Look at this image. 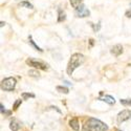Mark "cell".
Here are the masks:
<instances>
[{"instance_id":"6da1fadb","label":"cell","mask_w":131,"mask_h":131,"mask_svg":"<svg viewBox=\"0 0 131 131\" xmlns=\"http://www.w3.org/2000/svg\"><path fill=\"white\" fill-rule=\"evenodd\" d=\"M108 126L102 121L94 117H89L83 125L82 131H107Z\"/></svg>"},{"instance_id":"7a4b0ae2","label":"cell","mask_w":131,"mask_h":131,"mask_svg":"<svg viewBox=\"0 0 131 131\" xmlns=\"http://www.w3.org/2000/svg\"><path fill=\"white\" fill-rule=\"evenodd\" d=\"M84 62H85V57L82 53H79V52L73 53L68 62V65H67V73L69 75H71L73 73L74 69L81 66Z\"/></svg>"},{"instance_id":"3957f363","label":"cell","mask_w":131,"mask_h":131,"mask_svg":"<svg viewBox=\"0 0 131 131\" xmlns=\"http://www.w3.org/2000/svg\"><path fill=\"white\" fill-rule=\"evenodd\" d=\"M16 84H17L16 79L9 77V78H5L4 80H2L0 87H1V89L3 91H13L16 87Z\"/></svg>"},{"instance_id":"277c9868","label":"cell","mask_w":131,"mask_h":131,"mask_svg":"<svg viewBox=\"0 0 131 131\" xmlns=\"http://www.w3.org/2000/svg\"><path fill=\"white\" fill-rule=\"evenodd\" d=\"M26 64L29 65L31 67H35V68H38V69H42V70H47L48 69V65L43 63L42 61H38L36 59H32V58H29L26 60Z\"/></svg>"},{"instance_id":"5b68a950","label":"cell","mask_w":131,"mask_h":131,"mask_svg":"<svg viewBox=\"0 0 131 131\" xmlns=\"http://www.w3.org/2000/svg\"><path fill=\"white\" fill-rule=\"evenodd\" d=\"M74 13H75V16L79 17V18H84V17H88L90 15V12L89 9L87 8L84 4H81L78 8L74 9Z\"/></svg>"},{"instance_id":"8992f818","label":"cell","mask_w":131,"mask_h":131,"mask_svg":"<svg viewBox=\"0 0 131 131\" xmlns=\"http://www.w3.org/2000/svg\"><path fill=\"white\" fill-rule=\"evenodd\" d=\"M130 118H131V110H128V109L122 110L117 114V122L118 123H124V122L128 121V119H130Z\"/></svg>"},{"instance_id":"52a82bcc","label":"cell","mask_w":131,"mask_h":131,"mask_svg":"<svg viewBox=\"0 0 131 131\" xmlns=\"http://www.w3.org/2000/svg\"><path fill=\"white\" fill-rule=\"evenodd\" d=\"M100 94H101V96L97 97V100H99V101H103V102H105V103H107L109 105H113L115 103V100H114L113 96L108 95V94H105L104 95L103 92H100Z\"/></svg>"},{"instance_id":"ba28073f","label":"cell","mask_w":131,"mask_h":131,"mask_svg":"<svg viewBox=\"0 0 131 131\" xmlns=\"http://www.w3.org/2000/svg\"><path fill=\"white\" fill-rule=\"evenodd\" d=\"M110 52L113 54V56L118 57L119 54H121V53L123 52V46H122L121 44H116V45H114V46L111 48Z\"/></svg>"},{"instance_id":"9c48e42d","label":"cell","mask_w":131,"mask_h":131,"mask_svg":"<svg viewBox=\"0 0 131 131\" xmlns=\"http://www.w3.org/2000/svg\"><path fill=\"white\" fill-rule=\"evenodd\" d=\"M69 126L74 130V131H79L80 130V125H79V121L78 118H71L69 121Z\"/></svg>"},{"instance_id":"30bf717a","label":"cell","mask_w":131,"mask_h":131,"mask_svg":"<svg viewBox=\"0 0 131 131\" xmlns=\"http://www.w3.org/2000/svg\"><path fill=\"white\" fill-rule=\"evenodd\" d=\"M9 129L12 131H18L20 129V123L17 119H12L9 123Z\"/></svg>"},{"instance_id":"8fae6325","label":"cell","mask_w":131,"mask_h":131,"mask_svg":"<svg viewBox=\"0 0 131 131\" xmlns=\"http://www.w3.org/2000/svg\"><path fill=\"white\" fill-rule=\"evenodd\" d=\"M58 14H59V16H58V22H63V21L66 19V15H65V12H64V10H62L61 8H59V9H58Z\"/></svg>"},{"instance_id":"7c38bea8","label":"cell","mask_w":131,"mask_h":131,"mask_svg":"<svg viewBox=\"0 0 131 131\" xmlns=\"http://www.w3.org/2000/svg\"><path fill=\"white\" fill-rule=\"evenodd\" d=\"M82 1H83V0H70V4H71L72 7H74V9H75V8H78L81 4H83Z\"/></svg>"},{"instance_id":"4fadbf2b","label":"cell","mask_w":131,"mask_h":131,"mask_svg":"<svg viewBox=\"0 0 131 131\" xmlns=\"http://www.w3.org/2000/svg\"><path fill=\"white\" fill-rule=\"evenodd\" d=\"M28 40H29V43H30V44H31L32 46L35 47V49H36V50H39V51H41V52L43 51V49H41V48H40V47H39V46H38V45L36 44V43H35V41L32 40V37H31L30 35L28 36Z\"/></svg>"},{"instance_id":"5bb4252c","label":"cell","mask_w":131,"mask_h":131,"mask_svg":"<svg viewBox=\"0 0 131 131\" xmlns=\"http://www.w3.org/2000/svg\"><path fill=\"white\" fill-rule=\"evenodd\" d=\"M57 90L59 92H62V93H65V94H67L69 92L68 88H66V87H64V86H57Z\"/></svg>"},{"instance_id":"9a60e30c","label":"cell","mask_w":131,"mask_h":131,"mask_svg":"<svg viewBox=\"0 0 131 131\" xmlns=\"http://www.w3.org/2000/svg\"><path fill=\"white\" fill-rule=\"evenodd\" d=\"M20 6H22V7H26V8H30V9L34 8L32 4H31V3H29L28 1H22V2L20 3Z\"/></svg>"},{"instance_id":"2e32d148","label":"cell","mask_w":131,"mask_h":131,"mask_svg":"<svg viewBox=\"0 0 131 131\" xmlns=\"http://www.w3.org/2000/svg\"><path fill=\"white\" fill-rule=\"evenodd\" d=\"M0 110H1V113L4 114V115H10V113H12V111L6 110V109L4 108V106H3V104H0Z\"/></svg>"},{"instance_id":"e0dca14e","label":"cell","mask_w":131,"mask_h":131,"mask_svg":"<svg viewBox=\"0 0 131 131\" xmlns=\"http://www.w3.org/2000/svg\"><path fill=\"white\" fill-rule=\"evenodd\" d=\"M28 74L30 75V77H34V78H39L40 77V72L37 71V70H29Z\"/></svg>"},{"instance_id":"ac0fdd59","label":"cell","mask_w":131,"mask_h":131,"mask_svg":"<svg viewBox=\"0 0 131 131\" xmlns=\"http://www.w3.org/2000/svg\"><path fill=\"white\" fill-rule=\"evenodd\" d=\"M22 97H23V100H27V99H29V97H35V94L30 93V92H23Z\"/></svg>"},{"instance_id":"d6986e66","label":"cell","mask_w":131,"mask_h":131,"mask_svg":"<svg viewBox=\"0 0 131 131\" xmlns=\"http://www.w3.org/2000/svg\"><path fill=\"white\" fill-rule=\"evenodd\" d=\"M119 102L124 106H131V99H122Z\"/></svg>"},{"instance_id":"ffe728a7","label":"cell","mask_w":131,"mask_h":131,"mask_svg":"<svg viewBox=\"0 0 131 131\" xmlns=\"http://www.w3.org/2000/svg\"><path fill=\"white\" fill-rule=\"evenodd\" d=\"M90 25L92 26V28H93V30H94V31H99V30H100V28H101V24H100V23H97L96 25H95V24H93V23H90Z\"/></svg>"},{"instance_id":"44dd1931","label":"cell","mask_w":131,"mask_h":131,"mask_svg":"<svg viewBox=\"0 0 131 131\" xmlns=\"http://www.w3.org/2000/svg\"><path fill=\"white\" fill-rule=\"evenodd\" d=\"M21 103H22V101H21V100H17V101L15 102V104H14V106H13V109H14V110H17L18 107L21 105Z\"/></svg>"},{"instance_id":"7402d4cb","label":"cell","mask_w":131,"mask_h":131,"mask_svg":"<svg viewBox=\"0 0 131 131\" xmlns=\"http://www.w3.org/2000/svg\"><path fill=\"white\" fill-rule=\"evenodd\" d=\"M126 17L127 18H131V9H129V10L126 12Z\"/></svg>"},{"instance_id":"603a6c76","label":"cell","mask_w":131,"mask_h":131,"mask_svg":"<svg viewBox=\"0 0 131 131\" xmlns=\"http://www.w3.org/2000/svg\"><path fill=\"white\" fill-rule=\"evenodd\" d=\"M4 24H5V22H3V21H1V24H0V26H1V27H2V26H3Z\"/></svg>"},{"instance_id":"cb8c5ba5","label":"cell","mask_w":131,"mask_h":131,"mask_svg":"<svg viewBox=\"0 0 131 131\" xmlns=\"http://www.w3.org/2000/svg\"><path fill=\"white\" fill-rule=\"evenodd\" d=\"M64 83H66V84H67V85H71V83H69V82H68V81H64Z\"/></svg>"},{"instance_id":"d4e9b609","label":"cell","mask_w":131,"mask_h":131,"mask_svg":"<svg viewBox=\"0 0 131 131\" xmlns=\"http://www.w3.org/2000/svg\"><path fill=\"white\" fill-rule=\"evenodd\" d=\"M116 131H122V130H118V129H117V130H116Z\"/></svg>"}]
</instances>
